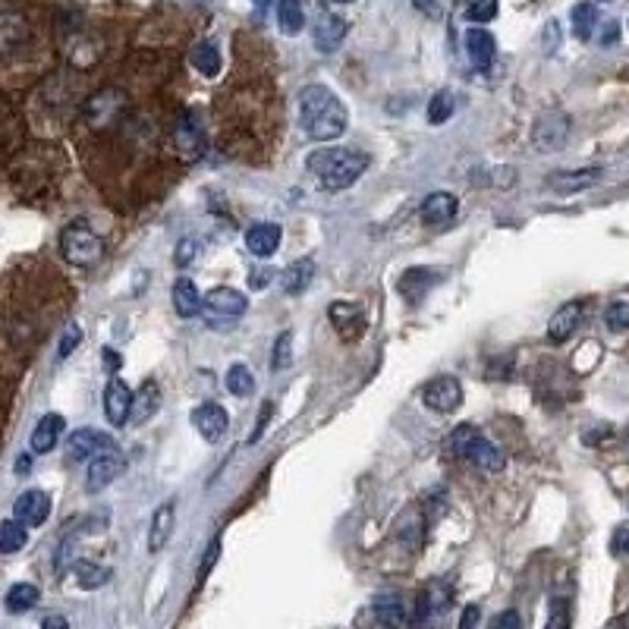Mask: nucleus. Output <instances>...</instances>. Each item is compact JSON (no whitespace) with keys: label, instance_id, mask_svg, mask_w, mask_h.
Here are the masks:
<instances>
[{"label":"nucleus","instance_id":"1","mask_svg":"<svg viewBox=\"0 0 629 629\" xmlns=\"http://www.w3.org/2000/svg\"><path fill=\"white\" fill-rule=\"evenodd\" d=\"M299 123L312 142H334L346 133L350 114L328 85H306L299 95Z\"/></svg>","mask_w":629,"mask_h":629},{"label":"nucleus","instance_id":"2","mask_svg":"<svg viewBox=\"0 0 629 629\" xmlns=\"http://www.w3.org/2000/svg\"><path fill=\"white\" fill-rule=\"evenodd\" d=\"M309 170L318 177V183L328 192L350 189L362 173L372 164V158L359 148H321L309 155Z\"/></svg>","mask_w":629,"mask_h":629},{"label":"nucleus","instance_id":"3","mask_svg":"<svg viewBox=\"0 0 629 629\" xmlns=\"http://www.w3.org/2000/svg\"><path fill=\"white\" fill-rule=\"evenodd\" d=\"M444 447L450 453H457V457H466L472 466H479L485 472H501L504 469V453L497 450L479 428L475 425H460V428H453V435L444 441Z\"/></svg>","mask_w":629,"mask_h":629},{"label":"nucleus","instance_id":"4","mask_svg":"<svg viewBox=\"0 0 629 629\" xmlns=\"http://www.w3.org/2000/svg\"><path fill=\"white\" fill-rule=\"evenodd\" d=\"M60 252L70 265H95L104 252V243L85 221H70L60 233Z\"/></svg>","mask_w":629,"mask_h":629},{"label":"nucleus","instance_id":"5","mask_svg":"<svg viewBox=\"0 0 629 629\" xmlns=\"http://www.w3.org/2000/svg\"><path fill=\"white\" fill-rule=\"evenodd\" d=\"M123 469H126V457H123L117 447H107L104 453H98V457L89 463V475H85V491H89V494L104 491L114 479H120Z\"/></svg>","mask_w":629,"mask_h":629},{"label":"nucleus","instance_id":"6","mask_svg":"<svg viewBox=\"0 0 629 629\" xmlns=\"http://www.w3.org/2000/svg\"><path fill=\"white\" fill-rule=\"evenodd\" d=\"M567 136H570V117L560 111L541 114L532 126V145L538 151H560Z\"/></svg>","mask_w":629,"mask_h":629},{"label":"nucleus","instance_id":"7","mask_svg":"<svg viewBox=\"0 0 629 629\" xmlns=\"http://www.w3.org/2000/svg\"><path fill=\"white\" fill-rule=\"evenodd\" d=\"M189 419H192V428L199 431V435L208 444L224 441L227 431H230V416H227V409L221 403H202V406H195Z\"/></svg>","mask_w":629,"mask_h":629},{"label":"nucleus","instance_id":"8","mask_svg":"<svg viewBox=\"0 0 629 629\" xmlns=\"http://www.w3.org/2000/svg\"><path fill=\"white\" fill-rule=\"evenodd\" d=\"M422 400H425L428 409H435V412H457L463 406V384H460V378L441 375V378L425 384Z\"/></svg>","mask_w":629,"mask_h":629},{"label":"nucleus","instance_id":"9","mask_svg":"<svg viewBox=\"0 0 629 629\" xmlns=\"http://www.w3.org/2000/svg\"><path fill=\"white\" fill-rule=\"evenodd\" d=\"M107 447H114L111 435H104V431H98V428H79L67 441V457L73 463H85V460H95L98 453H104Z\"/></svg>","mask_w":629,"mask_h":629},{"label":"nucleus","instance_id":"10","mask_svg":"<svg viewBox=\"0 0 629 629\" xmlns=\"http://www.w3.org/2000/svg\"><path fill=\"white\" fill-rule=\"evenodd\" d=\"M133 400L136 394L126 387V381L111 378L104 387V412H107V422L111 425H126L133 419Z\"/></svg>","mask_w":629,"mask_h":629},{"label":"nucleus","instance_id":"11","mask_svg":"<svg viewBox=\"0 0 629 629\" xmlns=\"http://www.w3.org/2000/svg\"><path fill=\"white\" fill-rule=\"evenodd\" d=\"M346 32H350V23H346L343 16H337V13H321L318 23L312 26V41H315V48L321 54H331V51L340 48V41L346 38Z\"/></svg>","mask_w":629,"mask_h":629},{"label":"nucleus","instance_id":"12","mask_svg":"<svg viewBox=\"0 0 629 629\" xmlns=\"http://www.w3.org/2000/svg\"><path fill=\"white\" fill-rule=\"evenodd\" d=\"M48 513H51V497L45 491H38V488L23 491L13 504V516L26 526H41L48 519Z\"/></svg>","mask_w":629,"mask_h":629},{"label":"nucleus","instance_id":"13","mask_svg":"<svg viewBox=\"0 0 629 629\" xmlns=\"http://www.w3.org/2000/svg\"><path fill=\"white\" fill-rule=\"evenodd\" d=\"M460 211V199L450 192H431L422 202V221L428 227H447Z\"/></svg>","mask_w":629,"mask_h":629},{"label":"nucleus","instance_id":"14","mask_svg":"<svg viewBox=\"0 0 629 629\" xmlns=\"http://www.w3.org/2000/svg\"><path fill=\"white\" fill-rule=\"evenodd\" d=\"M438 284H441V271H435V268H409V271L400 277L397 290H400L403 299L412 302V306H419V302L425 299V293H428L431 287H438Z\"/></svg>","mask_w":629,"mask_h":629},{"label":"nucleus","instance_id":"15","mask_svg":"<svg viewBox=\"0 0 629 629\" xmlns=\"http://www.w3.org/2000/svg\"><path fill=\"white\" fill-rule=\"evenodd\" d=\"M585 315V306L582 302H563V306L551 315L548 321V340L551 343H563V340H570L579 328V321Z\"/></svg>","mask_w":629,"mask_h":629},{"label":"nucleus","instance_id":"16","mask_svg":"<svg viewBox=\"0 0 629 629\" xmlns=\"http://www.w3.org/2000/svg\"><path fill=\"white\" fill-rule=\"evenodd\" d=\"M280 240H284V230H280L277 224L271 221H258L246 230V249L255 255V258H268L277 252Z\"/></svg>","mask_w":629,"mask_h":629},{"label":"nucleus","instance_id":"17","mask_svg":"<svg viewBox=\"0 0 629 629\" xmlns=\"http://www.w3.org/2000/svg\"><path fill=\"white\" fill-rule=\"evenodd\" d=\"M173 526H177V507H173V501H164L155 510V516H151V529H148V551L151 554H158V551L167 548Z\"/></svg>","mask_w":629,"mask_h":629},{"label":"nucleus","instance_id":"18","mask_svg":"<svg viewBox=\"0 0 629 629\" xmlns=\"http://www.w3.org/2000/svg\"><path fill=\"white\" fill-rule=\"evenodd\" d=\"M205 306L208 312L214 315H224V318H240L246 309H249V302L240 290H233V287H214L205 293Z\"/></svg>","mask_w":629,"mask_h":629},{"label":"nucleus","instance_id":"19","mask_svg":"<svg viewBox=\"0 0 629 629\" xmlns=\"http://www.w3.org/2000/svg\"><path fill=\"white\" fill-rule=\"evenodd\" d=\"M466 54L472 60V67H479V70L491 67L494 57H497V41H494V35L488 29H482V26H472L466 32Z\"/></svg>","mask_w":629,"mask_h":629},{"label":"nucleus","instance_id":"20","mask_svg":"<svg viewBox=\"0 0 629 629\" xmlns=\"http://www.w3.org/2000/svg\"><path fill=\"white\" fill-rule=\"evenodd\" d=\"M63 428H67V422H63L60 412H48V416H41L35 431H32V453H51L57 447V441L63 438Z\"/></svg>","mask_w":629,"mask_h":629},{"label":"nucleus","instance_id":"21","mask_svg":"<svg viewBox=\"0 0 629 629\" xmlns=\"http://www.w3.org/2000/svg\"><path fill=\"white\" fill-rule=\"evenodd\" d=\"M173 136H177V145L183 148V155H186L189 161H192L195 155H199L205 136H202V123H199V117H195V111H186V114L177 120V129H173Z\"/></svg>","mask_w":629,"mask_h":629},{"label":"nucleus","instance_id":"22","mask_svg":"<svg viewBox=\"0 0 629 629\" xmlns=\"http://www.w3.org/2000/svg\"><path fill=\"white\" fill-rule=\"evenodd\" d=\"M331 321H334V328H337L346 340L359 337L362 328H365L362 309L353 306V302H334V306H331Z\"/></svg>","mask_w":629,"mask_h":629},{"label":"nucleus","instance_id":"23","mask_svg":"<svg viewBox=\"0 0 629 629\" xmlns=\"http://www.w3.org/2000/svg\"><path fill=\"white\" fill-rule=\"evenodd\" d=\"M170 299H173V309H177L180 318H195L202 312V296H199V290H195V284L189 277H180L177 284H173Z\"/></svg>","mask_w":629,"mask_h":629},{"label":"nucleus","instance_id":"24","mask_svg":"<svg viewBox=\"0 0 629 629\" xmlns=\"http://www.w3.org/2000/svg\"><path fill=\"white\" fill-rule=\"evenodd\" d=\"M601 180V170L598 167H589V170H567V173H554V177L548 180L551 189L557 192H579V189H589Z\"/></svg>","mask_w":629,"mask_h":629},{"label":"nucleus","instance_id":"25","mask_svg":"<svg viewBox=\"0 0 629 629\" xmlns=\"http://www.w3.org/2000/svg\"><path fill=\"white\" fill-rule=\"evenodd\" d=\"M158 409H161V387H158L155 381H145V384L136 390V400H133V419H129V422L142 425V422H148L151 416H155Z\"/></svg>","mask_w":629,"mask_h":629},{"label":"nucleus","instance_id":"26","mask_svg":"<svg viewBox=\"0 0 629 629\" xmlns=\"http://www.w3.org/2000/svg\"><path fill=\"white\" fill-rule=\"evenodd\" d=\"M375 617L381 620V623H387V626H403L409 617H406V601L397 595V592H384V595H378L375 598Z\"/></svg>","mask_w":629,"mask_h":629},{"label":"nucleus","instance_id":"27","mask_svg":"<svg viewBox=\"0 0 629 629\" xmlns=\"http://www.w3.org/2000/svg\"><path fill=\"white\" fill-rule=\"evenodd\" d=\"M312 277H315V265L309 258H302V262H293L284 274H280V287H284L290 296H299L302 290H309Z\"/></svg>","mask_w":629,"mask_h":629},{"label":"nucleus","instance_id":"28","mask_svg":"<svg viewBox=\"0 0 629 629\" xmlns=\"http://www.w3.org/2000/svg\"><path fill=\"white\" fill-rule=\"evenodd\" d=\"M189 63L195 70H199L202 76H208V79H214L221 73V51L211 45V41H199V45H195L192 51H189Z\"/></svg>","mask_w":629,"mask_h":629},{"label":"nucleus","instance_id":"29","mask_svg":"<svg viewBox=\"0 0 629 629\" xmlns=\"http://www.w3.org/2000/svg\"><path fill=\"white\" fill-rule=\"evenodd\" d=\"M35 604H38V589L32 582H16V585H10L7 595H4L7 614H26V611H32Z\"/></svg>","mask_w":629,"mask_h":629},{"label":"nucleus","instance_id":"30","mask_svg":"<svg viewBox=\"0 0 629 629\" xmlns=\"http://www.w3.org/2000/svg\"><path fill=\"white\" fill-rule=\"evenodd\" d=\"M277 23L284 35H299L306 26V10H302V0H277Z\"/></svg>","mask_w":629,"mask_h":629},{"label":"nucleus","instance_id":"31","mask_svg":"<svg viewBox=\"0 0 629 629\" xmlns=\"http://www.w3.org/2000/svg\"><path fill=\"white\" fill-rule=\"evenodd\" d=\"M26 523H19V519L13 516V519H4V523H0V551L4 554H16L19 548H26V541H29V535H26Z\"/></svg>","mask_w":629,"mask_h":629},{"label":"nucleus","instance_id":"32","mask_svg":"<svg viewBox=\"0 0 629 629\" xmlns=\"http://www.w3.org/2000/svg\"><path fill=\"white\" fill-rule=\"evenodd\" d=\"M73 576H76V582L82 585V589H101V585L111 582V570L98 567V563H89V560H76Z\"/></svg>","mask_w":629,"mask_h":629},{"label":"nucleus","instance_id":"33","mask_svg":"<svg viewBox=\"0 0 629 629\" xmlns=\"http://www.w3.org/2000/svg\"><path fill=\"white\" fill-rule=\"evenodd\" d=\"M453 111H457V95H453L450 89H441L431 95L428 101V123L431 126H441L453 117Z\"/></svg>","mask_w":629,"mask_h":629},{"label":"nucleus","instance_id":"34","mask_svg":"<svg viewBox=\"0 0 629 629\" xmlns=\"http://www.w3.org/2000/svg\"><path fill=\"white\" fill-rule=\"evenodd\" d=\"M595 26H598V7L589 4V0H582V4L573 7V35L579 41H589Z\"/></svg>","mask_w":629,"mask_h":629},{"label":"nucleus","instance_id":"35","mask_svg":"<svg viewBox=\"0 0 629 629\" xmlns=\"http://www.w3.org/2000/svg\"><path fill=\"white\" fill-rule=\"evenodd\" d=\"M227 390L233 397H249L255 390V378L246 365H230L227 368Z\"/></svg>","mask_w":629,"mask_h":629},{"label":"nucleus","instance_id":"36","mask_svg":"<svg viewBox=\"0 0 629 629\" xmlns=\"http://www.w3.org/2000/svg\"><path fill=\"white\" fill-rule=\"evenodd\" d=\"M290 365H293V334L284 331L277 337V343H274L271 368H274V372H284V368H290Z\"/></svg>","mask_w":629,"mask_h":629},{"label":"nucleus","instance_id":"37","mask_svg":"<svg viewBox=\"0 0 629 629\" xmlns=\"http://www.w3.org/2000/svg\"><path fill=\"white\" fill-rule=\"evenodd\" d=\"M604 321L611 331H629V299H614L604 309Z\"/></svg>","mask_w":629,"mask_h":629},{"label":"nucleus","instance_id":"38","mask_svg":"<svg viewBox=\"0 0 629 629\" xmlns=\"http://www.w3.org/2000/svg\"><path fill=\"white\" fill-rule=\"evenodd\" d=\"M497 16V0H475V4H469L466 10V19L469 23H491V19Z\"/></svg>","mask_w":629,"mask_h":629},{"label":"nucleus","instance_id":"39","mask_svg":"<svg viewBox=\"0 0 629 629\" xmlns=\"http://www.w3.org/2000/svg\"><path fill=\"white\" fill-rule=\"evenodd\" d=\"M82 343V328L79 324H70L67 331H63V337H60V346H57V359H70L73 356V350Z\"/></svg>","mask_w":629,"mask_h":629},{"label":"nucleus","instance_id":"40","mask_svg":"<svg viewBox=\"0 0 629 629\" xmlns=\"http://www.w3.org/2000/svg\"><path fill=\"white\" fill-rule=\"evenodd\" d=\"M428 592V598H431V604H435V611H444V607L450 604V589L444 582H435L431 585V589H425Z\"/></svg>","mask_w":629,"mask_h":629},{"label":"nucleus","instance_id":"41","mask_svg":"<svg viewBox=\"0 0 629 629\" xmlns=\"http://www.w3.org/2000/svg\"><path fill=\"white\" fill-rule=\"evenodd\" d=\"M218 557H221V538H214V541H211V548L205 551V563L199 567V579H202V582H205V576L211 573L214 563H218Z\"/></svg>","mask_w":629,"mask_h":629},{"label":"nucleus","instance_id":"42","mask_svg":"<svg viewBox=\"0 0 629 629\" xmlns=\"http://www.w3.org/2000/svg\"><path fill=\"white\" fill-rule=\"evenodd\" d=\"M611 551L617 557H629V526H620L611 538Z\"/></svg>","mask_w":629,"mask_h":629},{"label":"nucleus","instance_id":"43","mask_svg":"<svg viewBox=\"0 0 629 629\" xmlns=\"http://www.w3.org/2000/svg\"><path fill=\"white\" fill-rule=\"evenodd\" d=\"M195 240H183L180 246H177V255H173V262H177L180 268H186L189 262H192V258H195Z\"/></svg>","mask_w":629,"mask_h":629},{"label":"nucleus","instance_id":"44","mask_svg":"<svg viewBox=\"0 0 629 629\" xmlns=\"http://www.w3.org/2000/svg\"><path fill=\"white\" fill-rule=\"evenodd\" d=\"M557 48H560V26L548 23L545 26V54H554Z\"/></svg>","mask_w":629,"mask_h":629},{"label":"nucleus","instance_id":"45","mask_svg":"<svg viewBox=\"0 0 629 629\" xmlns=\"http://www.w3.org/2000/svg\"><path fill=\"white\" fill-rule=\"evenodd\" d=\"M491 626H494V629H504V626H510V629H519V614H516V611L497 614V617L491 620Z\"/></svg>","mask_w":629,"mask_h":629},{"label":"nucleus","instance_id":"46","mask_svg":"<svg viewBox=\"0 0 629 629\" xmlns=\"http://www.w3.org/2000/svg\"><path fill=\"white\" fill-rule=\"evenodd\" d=\"M271 409H274V403H271V400H265V406H262V416H258V428L252 431V438H249V441H258V438H262V431H265V425H268V419H271Z\"/></svg>","mask_w":629,"mask_h":629},{"label":"nucleus","instance_id":"47","mask_svg":"<svg viewBox=\"0 0 629 629\" xmlns=\"http://www.w3.org/2000/svg\"><path fill=\"white\" fill-rule=\"evenodd\" d=\"M617 41H620V26L617 23H607V29L601 32V45L611 48V45H617Z\"/></svg>","mask_w":629,"mask_h":629},{"label":"nucleus","instance_id":"48","mask_svg":"<svg viewBox=\"0 0 629 629\" xmlns=\"http://www.w3.org/2000/svg\"><path fill=\"white\" fill-rule=\"evenodd\" d=\"M479 617H482V614H479V604H469L466 611H463V620H460V626H463V629H469V626H475V623H479Z\"/></svg>","mask_w":629,"mask_h":629},{"label":"nucleus","instance_id":"49","mask_svg":"<svg viewBox=\"0 0 629 629\" xmlns=\"http://www.w3.org/2000/svg\"><path fill=\"white\" fill-rule=\"evenodd\" d=\"M268 277H271V271H255V274L249 277V287H252V290H262V287L268 284Z\"/></svg>","mask_w":629,"mask_h":629},{"label":"nucleus","instance_id":"50","mask_svg":"<svg viewBox=\"0 0 629 629\" xmlns=\"http://www.w3.org/2000/svg\"><path fill=\"white\" fill-rule=\"evenodd\" d=\"M416 7H419V10H425V13H431V16H438V13H441L438 0H416Z\"/></svg>","mask_w":629,"mask_h":629},{"label":"nucleus","instance_id":"51","mask_svg":"<svg viewBox=\"0 0 629 629\" xmlns=\"http://www.w3.org/2000/svg\"><path fill=\"white\" fill-rule=\"evenodd\" d=\"M104 362H107V368H111V372H117V368H120V356H117V350H104Z\"/></svg>","mask_w":629,"mask_h":629},{"label":"nucleus","instance_id":"52","mask_svg":"<svg viewBox=\"0 0 629 629\" xmlns=\"http://www.w3.org/2000/svg\"><path fill=\"white\" fill-rule=\"evenodd\" d=\"M41 626H45V629H51V626H57V629H67L70 623L63 620V617H45V623H41Z\"/></svg>","mask_w":629,"mask_h":629},{"label":"nucleus","instance_id":"53","mask_svg":"<svg viewBox=\"0 0 629 629\" xmlns=\"http://www.w3.org/2000/svg\"><path fill=\"white\" fill-rule=\"evenodd\" d=\"M32 469V460H29V453H23V457L16 460V472H29Z\"/></svg>","mask_w":629,"mask_h":629},{"label":"nucleus","instance_id":"54","mask_svg":"<svg viewBox=\"0 0 629 629\" xmlns=\"http://www.w3.org/2000/svg\"><path fill=\"white\" fill-rule=\"evenodd\" d=\"M252 4H255V7H258V10H265V7H268V4H271V0H252Z\"/></svg>","mask_w":629,"mask_h":629},{"label":"nucleus","instance_id":"55","mask_svg":"<svg viewBox=\"0 0 629 629\" xmlns=\"http://www.w3.org/2000/svg\"><path fill=\"white\" fill-rule=\"evenodd\" d=\"M331 4H353V0H331Z\"/></svg>","mask_w":629,"mask_h":629},{"label":"nucleus","instance_id":"56","mask_svg":"<svg viewBox=\"0 0 629 629\" xmlns=\"http://www.w3.org/2000/svg\"><path fill=\"white\" fill-rule=\"evenodd\" d=\"M604 4H607V0H604Z\"/></svg>","mask_w":629,"mask_h":629}]
</instances>
